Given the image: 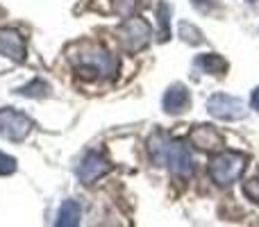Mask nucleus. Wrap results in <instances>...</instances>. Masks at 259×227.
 <instances>
[{
	"instance_id": "1",
	"label": "nucleus",
	"mask_w": 259,
	"mask_h": 227,
	"mask_svg": "<svg viewBox=\"0 0 259 227\" xmlns=\"http://www.w3.org/2000/svg\"><path fill=\"white\" fill-rule=\"evenodd\" d=\"M71 62L75 64V68L82 75L87 73V75L105 77L116 71V59L96 43H80L71 53Z\"/></svg>"
},
{
	"instance_id": "2",
	"label": "nucleus",
	"mask_w": 259,
	"mask_h": 227,
	"mask_svg": "<svg viewBox=\"0 0 259 227\" xmlns=\"http://www.w3.org/2000/svg\"><path fill=\"white\" fill-rule=\"evenodd\" d=\"M246 164H248V159L241 152H221V155H216L211 159L209 175L219 187H228V184L237 182L241 177Z\"/></svg>"
},
{
	"instance_id": "3",
	"label": "nucleus",
	"mask_w": 259,
	"mask_h": 227,
	"mask_svg": "<svg viewBox=\"0 0 259 227\" xmlns=\"http://www.w3.org/2000/svg\"><path fill=\"white\" fill-rule=\"evenodd\" d=\"M152 30L141 16H130L127 21L121 23L118 27V41L121 46L127 50V53H139L143 50L148 43H150Z\"/></svg>"
},
{
	"instance_id": "4",
	"label": "nucleus",
	"mask_w": 259,
	"mask_h": 227,
	"mask_svg": "<svg viewBox=\"0 0 259 227\" xmlns=\"http://www.w3.org/2000/svg\"><path fill=\"white\" fill-rule=\"evenodd\" d=\"M32 132V120L30 116L16 109H0V137H5L7 141L21 143L27 139V134Z\"/></svg>"
},
{
	"instance_id": "5",
	"label": "nucleus",
	"mask_w": 259,
	"mask_h": 227,
	"mask_svg": "<svg viewBox=\"0 0 259 227\" xmlns=\"http://www.w3.org/2000/svg\"><path fill=\"white\" fill-rule=\"evenodd\" d=\"M207 112L219 120H241L246 118L248 107L241 98H234L228 94H216L207 100Z\"/></svg>"
},
{
	"instance_id": "6",
	"label": "nucleus",
	"mask_w": 259,
	"mask_h": 227,
	"mask_svg": "<svg viewBox=\"0 0 259 227\" xmlns=\"http://www.w3.org/2000/svg\"><path fill=\"white\" fill-rule=\"evenodd\" d=\"M107 173H109V164L105 161L103 155H98V152H87L84 159H82L80 166H77V179H80L82 184H96Z\"/></svg>"
},
{
	"instance_id": "7",
	"label": "nucleus",
	"mask_w": 259,
	"mask_h": 227,
	"mask_svg": "<svg viewBox=\"0 0 259 227\" xmlns=\"http://www.w3.org/2000/svg\"><path fill=\"white\" fill-rule=\"evenodd\" d=\"M166 164H168L170 173L180 175V177H187L193 170V159L191 152H189L187 146H182L180 141H170L168 152H166Z\"/></svg>"
},
{
	"instance_id": "8",
	"label": "nucleus",
	"mask_w": 259,
	"mask_h": 227,
	"mask_svg": "<svg viewBox=\"0 0 259 227\" xmlns=\"http://www.w3.org/2000/svg\"><path fill=\"white\" fill-rule=\"evenodd\" d=\"M0 55H5L7 59H12L16 64L25 62V55H27L25 39L16 30H9V27L0 30Z\"/></svg>"
},
{
	"instance_id": "9",
	"label": "nucleus",
	"mask_w": 259,
	"mask_h": 227,
	"mask_svg": "<svg viewBox=\"0 0 259 227\" xmlns=\"http://www.w3.org/2000/svg\"><path fill=\"white\" fill-rule=\"evenodd\" d=\"M191 143L198 150L214 152V150L223 148V137H221L211 125H196V127L191 129Z\"/></svg>"
},
{
	"instance_id": "10",
	"label": "nucleus",
	"mask_w": 259,
	"mask_h": 227,
	"mask_svg": "<svg viewBox=\"0 0 259 227\" xmlns=\"http://www.w3.org/2000/svg\"><path fill=\"white\" fill-rule=\"evenodd\" d=\"M189 103H191V96H189L187 86L178 82V84L168 86V91L164 94L161 107H164L166 114H182L189 109Z\"/></svg>"
},
{
	"instance_id": "11",
	"label": "nucleus",
	"mask_w": 259,
	"mask_h": 227,
	"mask_svg": "<svg viewBox=\"0 0 259 227\" xmlns=\"http://www.w3.org/2000/svg\"><path fill=\"white\" fill-rule=\"evenodd\" d=\"M170 139L164 132H155L148 141V152H150V159L155 164H166V152H168Z\"/></svg>"
},
{
	"instance_id": "12",
	"label": "nucleus",
	"mask_w": 259,
	"mask_h": 227,
	"mask_svg": "<svg viewBox=\"0 0 259 227\" xmlns=\"http://www.w3.org/2000/svg\"><path fill=\"white\" fill-rule=\"evenodd\" d=\"M196 66L200 68L202 73H209V75L211 73H214V75H225V71H228V62L216 53L200 55V57L196 59Z\"/></svg>"
},
{
	"instance_id": "13",
	"label": "nucleus",
	"mask_w": 259,
	"mask_h": 227,
	"mask_svg": "<svg viewBox=\"0 0 259 227\" xmlns=\"http://www.w3.org/2000/svg\"><path fill=\"white\" fill-rule=\"evenodd\" d=\"M77 223H80V205H77L75 200H66L62 205V209H59L55 225L57 227H75Z\"/></svg>"
},
{
	"instance_id": "14",
	"label": "nucleus",
	"mask_w": 259,
	"mask_h": 227,
	"mask_svg": "<svg viewBox=\"0 0 259 227\" xmlns=\"http://www.w3.org/2000/svg\"><path fill=\"white\" fill-rule=\"evenodd\" d=\"M18 96H25V98H46L50 94V84L46 80H32L30 84L21 86L16 91Z\"/></svg>"
},
{
	"instance_id": "15",
	"label": "nucleus",
	"mask_w": 259,
	"mask_h": 227,
	"mask_svg": "<svg viewBox=\"0 0 259 227\" xmlns=\"http://www.w3.org/2000/svg\"><path fill=\"white\" fill-rule=\"evenodd\" d=\"M178 34L182 36L187 43H193V46H200V43H205V36H202V32L198 30V27H193L191 23H187V21H182L180 23V27H178Z\"/></svg>"
},
{
	"instance_id": "16",
	"label": "nucleus",
	"mask_w": 259,
	"mask_h": 227,
	"mask_svg": "<svg viewBox=\"0 0 259 227\" xmlns=\"http://www.w3.org/2000/svg\"><path fill=\"white\" fill-rule=\"evenodd\" d=\"M116 14L121 16H134L139 9H143L148 5V0H112Z\"/></svg>"
},
{
	"instance_id": "17",
	"label": "nucleus",
	"mask_w": 259,
	"mask_h": 227,
	"mask_svg": "<svg viewBox=\"0 0 259 227\" xmlns=\"http://www.w3.org/2000/svg\"><path fill=\"white\" fill-rule=\"evenodd\" d=\"M157 18H159V23H161V41H166V39H168V34H170V30H168V18H170L168 3H159V5H157Z\"/></svg>"
},
{
	"instance_id": "18",
	"label": "nucleus",
	"mask_w": 259,
	"mask_h": 227,
	"mask_svg": "<svg viewBox=\"0 0 259 227\" xmlns=\"http://www.w3.org/2000/svg\"><path fill=\"white\" fill-rule=\"evenodd\" d=\"M16 170V159L0 152V175H12Z\"/></svg>"
},
{
	"instance_id": "19",
	"label": "nucleus",
	"mask_w": 259,
	"mask_h": 227,
	"mask_svg": "<svg viewBox=\"0 0 259 227\" xmlns=\"http://www.w3.org/2000/svg\"><path fill=\"white\" fill-rule=\"evenodd\" d=\"M243 191H246V196L250 198V200L259 202V179H248L246 187H243Z\"/></svg>"
},
{
	"instance_id": "20",
	"label": "nucleus",
	"mask_w": 259,
	"mask_h": 227,
	"mask_svg": "<svg viewBox=\"0 0 259 227\" xmlns=\"http://www.w3.org/2000/svg\"><path fill=\"white\" fill-rule=\"evenodd\" d=\"M191 3L196 5L200 12H207V9H209V3H211V0H191Z\"/></svg>"
},
{
	"instance_id": "21",
	"label": "nucleus",
	"mask_w": 259,
	"mask_h": 227,
	"mask_svg": "<svg viewBox=\"0 0 259 227\" xmlns=\"http://www.w3.org/2000/svg\"><path fill=\"white\" fill-rule=\"evenodd\" d=\"M250 105H252V109H257L259 112V86L255 91H252V98H250Z\"/></svg>"
}]
</instances>
